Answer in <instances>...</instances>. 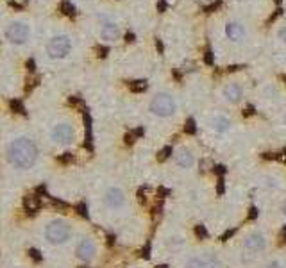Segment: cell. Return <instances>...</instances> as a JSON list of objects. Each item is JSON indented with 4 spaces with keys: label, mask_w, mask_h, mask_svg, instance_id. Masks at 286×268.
<instances>
[{
    "label": "cell",
    "mask_w": 286,
    "mask_h": 268,
    "mask_svg": "<svg viewBox=\"0 0 286 268\" xmlns=\"http://www.w3.org/2000/svg\"><path fill=\"white\" fill-rule=\"evenodd\" d=\"M52 140L57 143H70L74 140V129L68 123H57L52 130Z\"/></svg>",
    "instance_id": "6"
},
{
    "label": "cell",
    "mask_w": 286,
    "mask_h": 268,
    "mask_svg": "<svg viewBox=\"0 0 286 268\" xmlns=\"http://www.w3.org/2000/svg\"><path fill=\"white\" fill-rule=\"evenodd\" d=\"M106 202H107V206H111V207L122 206V204H123V193L118 190V188H111V190L106 193Z\"/></svg>",
    "instance_id": "11"
},
{
    "label": "cell",
    "mask_w": 286,
    "mask_h": 268,
    "mask_svg": "<svg viewBox=\"0 0 286 268\" xmlns=\"http://www.w3.org/2000/svg\"><path fill=\"white\" fill-rule=\"evenodd\" d=\"M9 163L17 168H29L33 167L38 158V149L29 138H17L11 142L8 149Z\"/></svg>",
    "instance_id": "1"
},
{
    "label": "cell",
    "mask_w": 286,
    "mask_h": 268,
    "mask_svg": "<svg viewBox=\"0 0 286 268\" xmlns=\"http://www.w3.org/2000/svg\"><path fill=\"white\" fill-rule=\"evenodd\" d=\"M156 268H168L167 264H160V266H156Z\"/></svg>",
    "instance_id": "32"
},
{
    "label": "cell",
    "mask_w": 286,
    "mask_h": 268,
    "mask_svg": "<svg viewBox=\"0 0 286 268\" xmlns=\"http://www.w3.org/2000/svg\"><path fill=\"white\" fill-rule=\"evenodd\" d=\"M195 234L199 236V238H208V232H206L204 225H197V227H195Z\"/></svg>",
    "instance_id": "20"
},
{
    "label": "cell",
    "mask_w": 286,
    "mask_h": 268,
    "mask_svg": "<svg viewBox=\"0 0 286 268\" xmlns=\"http://www.w3.org/2000/svg\"><path fill=\"white\" fill-rule=\"evenodd\" d=\"M184 130H186L188 134L195 132V122H193V120H188V122H186V125H184Z\"/></svg>",
    "instance_id": "21"
},
{
    "label": "cell",
    "mask_w": 286,
    "mask_h": 268,
    "mask_svg": "<svg viewBox=\"0 0 286 268\" xmlns=\"http://www.w3.org/2000/svg\"><path fill=\"white\" fill-rule=\"evenodd\" d=\"M213 127H215V130H218V132H225V130L229 129V120L224 116H217L213 120Z\"/></svg>",
    "instance_id": "15"
},
{
    "label": "cell",
    "mask_w": 286,
    "mask_h": 268,
    "mask_svg": "<svg viewBox=\"0 0 286 268\" xmlns=\"http://www.w3.org/2000/svg\"><path fill=\"white\" fill-rule=\"evenodd\" d=\"M225 34L231 41H240L241 38L245 36V29L241 27L240 24H227L225 27Z\"/></svg>",
    "instance_id": "10"
},
{
    "label": "cell",
    "mask_w": 286,
    "mask_h": 268,
    "mask_svg": "<svg viewBox=\"0 0 286 268\" xmlns=\"http://www.w3.org/2000/svg\"><path fill=\"white\" fill-rule=\"evenodd\" d=\"M170 154H172V147H165L163 151L158 154V161H165V159H167Z\"/></svg>",
    "instance_id": "18"
},
{
    "label": "cell",
    "mask_w": 286,
    "mask_h": 268,
    "mask_svg": "<svg viewBox=\"0 0 286 268\" xmlns=\"http://www.w3.org/2000/svg\"><path fill=\"white\" fill-rule=\"evenodd\" d=\"M268 268H282V266H281V263L274 261V263H270V264H268Z\"/></svg>",
    "instance_id": "28"
},
{
    "label": "cell",
    "mask_w": 286,
    "mask_h": 268,
    "mask_svg": "<svg viewBox=\"0 0 286 268\" xmlns=\"http://www.w3.org/2000/svg\"><path fill=\"white\" fill-rule=\"evenodd\" d=\"M45 234L50 243H63L70 238V225L61 220H54L47 225Z\"/></svg>",
    "instance_id": "4"
},
{
    "label": "cell",
    "mask_w": 286,
    "mask_h": 268,
    "mask_svg": "<svg viewBox=\"0 0 286 268\" xmlns=\"http://www.w3.org/2000/svg\"><path fill=\"white\" fill-rule=\"evenodd\" d=\"M176 163L183 168H190L193 165V156L186 149H179L176 154Z\"/></svg>",
    "instance_id": "12"
},
{
    "label": "cell",
    "mask_w": 286,
    "mask_h": 268,
    "mask_svg": "<svg viewBox=\"0 0 286 268\" xmlns=\"http://www.w3.org/2000/svg\"><path fill=\"white\" fill-rule=\"evenodd\" d=\"M118 36H120L118 25L111 24V22L104 24L102 29H100V38H102L104 41H114V40H118Z\"/></svg>",
    "instance_id": "9"
},
{
    "label": "cell",
    "mask_w": 286,
    "mask_h": 268,
    "mask_svg": "<svg viewBox=\"0 0 286 268\" xmlns=\"http://www.w3.org/2000/svg\"><path fill=\"white\" fill-rule=\"evenodd\" d=\"M282 213L286 215V202H284V206H282Z\"/></svg>",
    "instance_id": "33"
},
{
    "label": "cell",
    "mask_w": 286,
    "mask_h": 268,
    "mask_svg": "<svg viewBox=\"0 0 286 268\" xmlns=\"http://www.w3.org/2000/svg\"><path fill=\"white\" fill-rule=\"evenodd\" d=\"M129 88H131V91H136V93H138V91H145V89H147V82H145V81H134V82H131V84H129Z\"/></svg>",
    "instance_id": "16"
},
{
    "label": "cell",
    "mask_w": 286,
    "mask_h": 268,
    "mask_svg": "<svg viewBox=\"0 0 286 268\" xmlns=\"http://www.w3.org/2000/svg\"><path fill=\"white\" fill-rule=\"evenodd\" d=\"M206 63L211 65V52H206Z\"/></svg>",
    "instance_id": "30"
},
{
    "label": "cell",
    "mask_w": 286,
    "mask_h": 268,
    "mask_svg": "<svg viewBox=\"0 0 286 268\" xmlns=\"http://www.w3.org/2000/svg\"><path fill=\"white\" fill-rule=\"evenodd\" d=\"M151 111L158 116H170L176 113V100L167 93L156 95L151 102Z\"/></svg>",
    "instance_id": "2"
},
{
    "label": "cell",
    "mask_w": 286,
    "mask_h": 268,
    "mask_svg": "<svg viewBox=\"0 0 286 268\" xmlns=\"http://www.w3.org/2000/svg\"><path fill=\"white\" fill-rule=\"evenodd\" d=\"M29 254H31V257H33L34 261H40V259H41L40 252H38L36 248H31V250H29Z\"/></svg>",
    "instance_id": "22"
},
{
    "label": "cell",
    "mask_w": 286,
    "mask_h": 268,
    "mask_svg": "<svg viewBox=\"0 0 286 268\" xmlns=\"http://www.w3.org/2000/svg\"><path fill=\"white\" fill-rule=\"evenodd\" d=\"M256 216H257V209H256V207H250L249 218H250V220H254V218H256Z\"/></svg>",
    "instance_id": "27"
},
{
    "label": "cell",
    "mask_w": 286,
    "mask_h": 268,
    "mask_svg": "<svg viewBox=\"0 0 286 268\" xmlns=\"http://www.w3.org/2000/svg\"><path fill=\"white\" fill-rule=\"evenodd\" d=\"M233 234H234V231H229V232H225V234L222 236V240L225 241V240H227V238H229V236H233Z\"/></svg>",
    "instance_id": "29"
},
{
    "label": "cell",
    "mask_w": 286,
    "mask_h": 268,
    "mask_svg": "<svg viewBox=\"0 0 286 268\" xmlns=\"http://www.w3.org/2000/svg\"><path fill=\"white\" fill-rule=\"evenodd\" d=\"M77 211H79V215H81V216H88V209H86L84 204H79V206H77Z\"/></svg>",
    "instance_id": "23"
},
{
    "label": "cell",
    "mask_w": 286,
    "mask_h": 268,
    "mask_svg": "<svg viewBox=\"0 0 286 268\" xmlns=\"http://www.w3.org/2000/svg\"><path fill=\"white\" fill-rule=\"evenodd\" d=\"M186 268H206V264L204 261H200V259H190Z\"/></svg>",
    "instance_id": "17"
},
{
    "label": "cell",
    "mask_w": 286,
    "mask_h": 268,
    "mask_svg": "<svg viewBox=\"0 0 286 268\" xmlns=\"http://www.w3.org/2000/svg\"><path fill=\"white\" fill-rule=\"evenodd\" d=\"M61 9L65 15H74V6L70 4V2H66V0L61 4Z\"/></svg>",
    "instance_id": "19"
},
{
    "label": "cell",
    "mask_w": 286,
    "mask_h": 268,
    "mask_svg": "<svg viewBox=\"0 0 286 268\" xmlns=\"http://www.w3.org/2000/svg\"><path fill=\"white\" fill-rule=\"evenodd\" d=\"M167 2H168V4H172V2H176V0H167Z\"/></svg>",
    "instance_id": "34"
},
{
    "label": "cell",
    "mask_w": 286,
    "mask_h": 268,
    "mask_svg": "<svg viewBox=\"0 0 286 268\" xmlns=\"http://www.w3.org/2000/svg\"><path fill=\"white\" fill-rule=\"evenodd\" d=\"M95 254V245L91 240H82L77 247V256L82 261H90Z\"/></svg>",
    "instance_id": "8"
},
{
    "label": "cell",
    "mask_w": 286,
    "mask_h": 268,
    "mask_svg": "<svg viewBox=\"0 0 286 268\" xmlns=\"http://www.w3.org/2000/svg\"><path fill=\"white\" fill-rule=\"evenodd\" d=\"M31 36V27H29L25 22H13L8 25L6 29V38H8L9 43L13 45H22L29 40Z\"/></svg>",
    "instance_id": "3"
},
{
    "label": "cell",
    "mask_w": 286,
    "mask_h": 268,
    "mask_svg": "<svg viewBox=\"0 0 286 268\" xmlns=\"http://www.w3.org/2000/svg\"><path fill=\"white\" fill-rule=\"evenodd\" d=\"M279 40L286 43V27H282L281 31H279Z\"/></svg>",
    "instance_id": "26"
},
{
    "label": "cell",
    "mask_w": 286,
    "mask_h": 268,
    "mask_svg": "<svg viewBox=\"0 0 286 268\" xmlns=\"http://www.w3.org/2000/svg\"><path fill=\"white\" fill-rule=\"evenodd\" d=\"M224 193V179H218V195H222Z\"/></svg>",
    "instance_id": "25"
},
{
    "label": "cell",
    "mask_w": 286,
    "mask_h": 268,
    "mask_svg": "<svg viewBox=\"0 0 286 268\" xmlns=\"http://www.w3.org/2000/svg\"><path fill=\"white\" fill-rule=\"evenodd\" d=\"M277 158H279V159H281V161H282V163H286V152H281V154H279V156H277Z\"/></svg>",
    "instance_id": "31"
},
{
    "label": "cell",
    "mask_w": 286,
    "mask_h": 268,
    "mask_svg": "<svg viewBox=\"0 0 286 268\" xmlns=\"http://www.w3.org/2000/svg\"><path fill=\"white\" fill-rule=\"evenodd\" d=\"M24 206L27 211H38V209H40V200L34 195H27L24 199Z\"/></svg>",
    "instance_id": "14"
},
{
    "label": "cell",
    "mask_w": 286,
    "mask_h": 268,
    "mask_svg": "<svg viewBox=\"0 0 286 268\" xmlns=\"http://www.w3.org/2000/svg\"><path fill=\"white\" fill-rule=\"evenodd\" d=\"M70 47H72V41L66 34H59V36H54L52 40L47 45V54H49L52 59H59V57H65L70 52Z\"/></svg>",
    "instance_id": "5"
},
{
    "label": "cell",
    "mask_w": 286,
    "mask_h": 268,
    "mask_svg": "<svg viewBox=\"0 0 286 268\" xmlns=\"http://www.w3.org/2000/svg\"><path fill=\"white\" fill-rule=\"evenodd\" d=\"M11 107H13V109H18V113H24V107L20 106V102H15V100H13V102H11Z\"/></svg>",
    "instance_id": "24"
},
{
    "label": "cell",
    "mask_w": 286,
    "mask_h": 268,
    "mask_svg": "<svg viewBox=\"0 0 286 268\" xmlns=\"http://www.w3.org/2000/svg\"><path fill=\"white\" fill-rule=\"evenodd\" d=\"M224 95H225V98H227L229 102H238V100H240V97H241L240 86H238V84H229V86H225Z\"/></svg>",
    "instance_id": "13"
},
{
    "label": "cell",
    "mask_w": 286,
    "mask_h": 268,
    "mask_svg": "<svg viewBox=\"0 0 286 268\" xmlns=\"http://www.w3.org/2000/svg\"><path fill=\"white\" fill-rule=\"evenodd\" d=\"M263 247H265V238H263L261 234H257V232L247 236V240L243 241V248L249 252H257V250H261Z\"/></svg>",
    "instance_id": "7"
}]
</instances>
